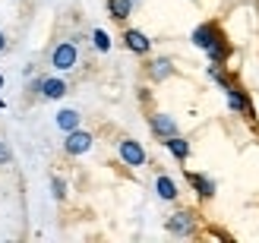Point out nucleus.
I'll return each mask as SVG.
<instances>
[{"label":"nucleus","instance_id":"obj_9","mask_svg":"<svg viewBox=\"0 0 259 243\" xmlns=\"http://www.w3.org/2000/svg\"><path fill=\"white\" fill-rule=\"evenodd\" d=\"M190 183L196 186V193H199L202 199H212V196H215V183L209 180V177H202V174H190Z\"/></svg>","mask_w":259,"mask_h":243},{"label":"nucleus","instance_id":"obj_19","mask_svg":"<svg viewBox=\"0 0 259 243\" xmlns=\"http://www.w3.org/2000/svg\"><path fill=\"white\" fill-rule=\"evenodd\" d=\"M4 47H7V35H4V32H0V51H4Z\"/></svg>","mask_w":259,"mask_h":243},{"label":"nucleus","instance_id":"obj_17","mask_svg":"<svg viewBox=\"0 0 259 243\" xmlns=\"http://www.w3.org/2000/svg\"><path fill=\"white\" fill-rule=\"evenodd\" d=\"M228 95H231V108H234V111H240L243 105H247V101H243V95H237L234 88H228Z\"/></svg>","mask_w":259,"mask_h":243},{"label":"nucleus","instance_id":"obj_20","mask_svg":"<svg viewBox=\"0 0 259 243\" xmlns=\"http://www.w3.org/2000/svg\"><path fill=\"white\" fill-rule=\"evenodd\" d=\"M0 85H4V76H0Z\"/></svg>","mask_w":259,"mask_h":243},{"label":"nucleus","instance_id":"obj_4","mask_svg":"<svg viewBox=\"0 0 259 243\" xmlns=\"http://www.w3.org/2000/svg\"><path fill=\"white\" fill-rule=\"evenodd\" d=\"M193 41H196V47H205V51L218 47V32H215V25H199V29L193 32Z\"/></svg>","mask_w":259,"mask_h":243},{"label":"nucleus","instance_id":"obj_18","mask_svg":"<svg viewBox=\"0 0 259 243\" xmlns=\"http://www.w3.org/2000/svg\"><path fill=\"white\" fill-rule=\"evenodd\" d=\"M7 161H10V149L0 142V164H7Z\"/></svg>","mask_w":259,"mask_h":243},{"label":"nucleus","instance_id":"obj_11","mask_svg":"<svg viewBox=\"0 0 259 243\" xmlns=\"http://www.w3.org/2000/svg\"><path fill=\"white\" fill-rule=\"evenodd\" d=\"M164 145L171 149V155L180 158V161L190 155V142H187V139H180V136H167V142H164Z\"/></svg>","mask_w":259,"mask_h":243},{"label":"nucleus","instance_id":"obj_5","mask_svg":"<svg viewBox=\"0 0 259 243\" xmlns=\"http://www.w3.org/2000/svg\"><path fill=\"white\" fill-rule=\"evenodd\" d=\"M152 130L158 133L161 139H167V136H177V123H174V117H167V114H155V117H152Z\"/></svg>","mask_w":259,"mask_h":243},{"label":"nucleus","instance_id":"obj_1","mask_svg":"<svg viewBox=\"0 0 259 243\" xmlns=\"http://www.w3.org/2000/svg\"><path fill=\"white\" fill-rule=\"evenodd\" d=\"M76 57H79V51H76V44L73 41H60L57 47H54V54H51V67L54 70H73L76 67Z\"/></svg>","mask_w":259,"mask_h":243},{"label":"nucleus","instance_id":"obj_21","mask_svg":"<svg viewBox=\"0 0 259 243\" xmlns=\"http://www.w3.org/2000/svg\"><path fill=\"white\" fill-rule=\"evenodd\" d=\"M0 108H4V101H0Z\"/></svg>","mask_w":259,"mask_h":243},{"label":"nucleus","instance_id":"obj_8","mask_svg":"<svg viewBox=\"0 0 259 243\" xmlns=\"http://www.w3.org/2000/svg\"><path fill=\"white\" fill-rule=\"evenodd\" d=\"M38 88H41L45 98H63V95H67V82H63V79H41Z\"/></svg>","mask_w":259,"mask_h":243},{"label":"nucleus","instance_id":"obj_15","mask_svg":"<svg viewBox=\"0 0 259 243\" xmlns=\"http://www.w3.org/2000/svg\"><path fill=\"white\" fill-rule=\"evenodd\" d=\"M92 38H95V47H98V51H111V41H108V35L101 32V29H95Z\"/></svg>","mask_w":259,"mask_h":243},{"label":"nucleus","instance_id":"obj_7","mask_svg":"<svg viewBox=\"0 0 259 243\" xmlns=\"http://www.w3.org/2000/svg\"><path fill=\"white\" fill-rule=\"evenodd\" d=\"M167 231H174V234H190L193 231V215L190 212H177L171 221H167Z\"/></svg>","mask_w":259,"mask_h":243},{"label":"nucleus","instance_id":"obj_3","mask_svg":"<svg viewBox=\"0 0 259 243\" xmlns=\"http://www.w3.org/2000/svg\"><path fill=\"white\" fill-rule=\"evenodd\" d=\"M63 149H67L70 155H82V152L92 149V136L82 133V130H70V136H67V142H63Z\"/></svg>","mask_w":259,"mask_h":243},{"label":"nucleus","instance_id":"obj_2","mask_svg":"<svg viewBox=\"0 0 259 243\" xmlns=\"http://www.w3.org/2000/svg\"><path fill=\"white\" fill-rule=\"evenodd\" d=\"M120 158H123V164H130V168H142V164H146V149H142L136 139H123L120 142Z\"/></svg>","mask_w":259,"mask_h":243},{"label":"nucleus","instance_id":"obj_14","mask_svg":"<svg viewBox=\"0 0 259 243\" xmlns=\"http://www.w3.org/2000/svg\"><path fill=\"white\" fill-rule=\"evenodd\" d=\"M171 76V60H155L152 63V79H167Z\"/></svg>","mask_w":259,"mask_h":243},{"label":"nucleus","instance_id":"obj_13","mask_svg":"<svg viewBox=\"0 0 259 243\" xmlns=\"http://www.w3.org/2000/svg\"><path fill=\"white\" fill-rule=\"evenodd\" d=\"M108 10L114 19H126L130 10H133V0H108Z\"/></svg>","mask_w":259,"mask_h":243},{"label":"nucleus","instance_id":"obj_6","mask_svg":"<svg viewBox=\"0 0 259 243\" xmlns=\"http://www.w3.org/2000/svg\"><path fill=\"white\" fill-rule=\"evenodd\" d=\"M123 41H126V47L133 51V54H146V51H149V38L142 35V32H136V29H130L123 35Z\"/></svg>","mask_w":259,"mask_h":243},{"label":"nucleus","instance_id":"obj_16","mask_svg":"<svg viewBox=\"0 0 259 243\" xmlns=\"http://www.w3.org/2000/svg\"><path fill=\"white\" fill-rule=\"evenodd\" d=\"M51 189H54V196H57V199H63V196H67V186H63V180H60V177H54V180H51Z\"/></svg>","mask_w":259,"mask_h":243},{"label":"nucleus","instance_id":"obj_12","mask_svg":"<svg viewBox=\"0 0 259 243\" xmlns=\"http://www.w3.org/2000/svg\"><path fill=\"white\" fill-rule=\"evenodd\" d=\"M155 189H158V196L161 199H177V183L171 180V177H158V180H155Z\"/></svg>","mask_w":259,"mask_h":243},{"label":"nucleus","instance_id":"obj_10","mask_svg":"<svg viewBox=\"0 0 259 243\" xmlns=\"http://www.w3.org/2000/svg\"><path fill=\"white\" fill-rule=\"evenodd\" d=\"M79 120H82L79 111H70V108L57 114V126H60V130H67V133H70V130H79Z\"/></svg>","mask_w":259,"mask_h":243}]
</instances>
